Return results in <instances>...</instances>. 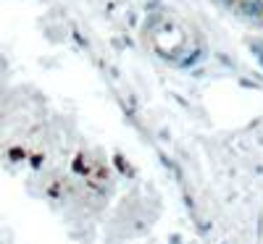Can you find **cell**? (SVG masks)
<instances>
[]
</instances>
